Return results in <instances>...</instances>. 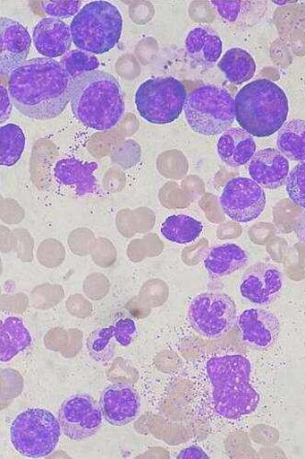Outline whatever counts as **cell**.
Instances as JSON below:
<instances>
[{
    "instance_id": "14",
    "label": "cell",
    "mask_w": 305,
    "mask_h": 459,
    "mask_svg": "<svg viewBox=\"0 0 305 459\" xmlns=\"http://www.w3.org/2000/svg\"><path fill=\"white\" fill-rule=\"evenodd\" d=\"M99 406L105 419L114 426L132 422L140 417L141 411L139 393L123 383L106 387L100 396Z\"/></svg>"
},
{
    "instance_id": "13",
    "label": "cell",
    "mask_w": 305,
    "mask_h": 459,
    "mask_svg": "<svg viewBox=\"0 0 305 459\" xmlns=\"http://www.w3.org/2000/svg\"><path fill=\"white\" fill-rule=\"evenodd\" d=\"M284 287V277L278 268L267 264H258L250 268L241 282L242 297L258 306L273 303Z\"/></svg>"
},
{
    "instance_id": "6",
    "label": "cell",
    "mask_w": 305,
    "mask_h": 459,
    "mask_svg": "<svg viewBox=\"0 0 305 459\" xmlns=\"http://www.w3.org/2000/svg\"><path fill=\"white\" fill-rule=\"evenodd\" d=\"M187 122L202 136L225 134L235 119L234 101L225 89L205 85L194 90L184 107Z\"/></svg>"
},
{
    "instance_id": "34",
    "label": "cell",
    "mask_w": 305,
    "mask_h": 459,
    "mask_svg": "<svg viewBox=\"0 0 305 459\" xmlns=\"http://www.w3.org/2000/svg\"><path fill=\"white\" fill-rule=\"evenodd\" d=\"M178 458H209V455L200 447L191 446L182 450L177 456Z\"/></svg>"
},
{
    "instance_id": "31",
    "label": "cell",
    "mask_w": 305,
    "mask_h": 459,
    "mask_svg": "<svg viewBox=\"0 0 305 459\" xmlns=\"http://www.w3.org/2000/svg\"><path fill=\"white\" fill-rule=\"evenodd\" d=\"M114 326L115 341L123 347L129 346L137 336V325L131 318L120 319Z\"/></svg>"
},
{
    "instance_id": "1",
    "label": "cell",
    "mask_w": 305,
    "mask_h": 459,
    "mask_svg": "<svg viewBox=\"0 0 305 459\" xmlns=\"http://www.w3.org/2000/svg\"><path fill=\"white\" fill-rule=\"evenodd\" d=\"M74 81L60 62L48 57L28 60L9 79L14 107L36 120L61 115L72 101Z\"/></svg>"
},
{
    "instance_id": "26",
    "label": "cell",
    "mask_w": 305,
    "mask_h": 459,
    "mask_svg": "<svg viewBox=\"0 0 305 459\" xmlns=\"http://www.w3.org/2000/svg\"><path fill=\"white\" fill-rule=\"evenodd\" d=\"M25 135L15 124L0 127V163L3 167H13L21 159L25 148Z\"/></svg>"
},
{
    "instance_id": "21",
    "label": "cell",
    "mask_w": 305,
    "mask_h": 459,
    "mask_svg": "<svg viewBox=\"0 0 305 459\" xmlns=\"http://www.w3.org/2000/svg\"><path fill=\"white\" fill-rule=\"evenodd\" d=\"M249 261L247 252L235 244H224L212 248L203 264L212 278L228 276L243 268Z\"/></svg>"
},
{
    "instance_id": "23",
    "label": "cell",
    "mask_w": 305,
    "mask_h": 459,
    "mask_svg": "<svg viewBox=\"0 0 305 459\" xmlns=\"http://www.w3.org/2000/svg\"><path fill=\"white\" fill-rule=\"evenodd\" d=\"M218 68L231 83L241 85L254 77L257 65L248 51L234 48L224 55L218 63Z\"/></svg>"
},
{
    "instance_id": "7",
    "label": "cell",
    "mask_w": 305,
    "mask_h": 459,
    "mask_svg": "<svg viewBox=\"0 0 305 459\" xmlns=\"http://www.w3.org/2000/svg\"><path fill=\"white\" fill-rule=\"evenodd\" d=\"M59 420L49 411L31 408L20 413L11 426V441L16 451L30 458L52 454L60 438Z\"/></svg>"
},
{
    "instance_id": "15",
    "label": "cell",
    "mask_w": 305,
    "mask_h": 459,
    "mask_svg": "<svg viewBox=\"0 0 305 459\" xmlns=\"http://www.w3.org/2000/svg\"><path fill=\"white\" fill-rule=\"evenodd\" d=\"M239 330L246 345L257 351H265L277 342L281 325L275 314L253 308L241 315Z\"/></svg>"
},
{
    "instance_id": "16",
    "label": "cell",
    "mask_w": 305,
    "mask_h": 459,
    "mask_svg": "<svg viewBox=\"0 0 305 459\" xmlns=\"http://www.w3.org/2000/svg\"><path fill=\"white\" fill-rule=\"evenodd\" d=\"M288 159L278 150L264 149L253 156L249 171L261 187L277 189L286 184L289 177Z\"/></svg>"
},
{
    "instance_id": "12",
    "label": "cell",
    "mask_w": 305,
    "mask_h": 459,
    "mask_svg": "<svg viewBox=\"0 0 305 459\" xmlns=\"http://www.w3.org/2000/svg\"><path fill=\"white\" fill-rule=\"evenodd\" d=\"M31 39L27 29L9 18L0 19V74H12L27 62Z\"/></svg>"
},
{
    "instance_id": "4",
    "label": "cell",
    "mask_w": 305,
    "mask_h": 459,
    "mask_svg": "<svg viewBox=\"0 0 305 459\" xmlns=\"http://www.w3.org/2000/svg\"><path fill=\"white\" fill-rule=\"evenodd\" d=\"M235 119L258 138L274 135L287 120L289 103L284 91L274 82L262 79L249 83L236 94Z\"/></svg>"
},
{
    "instance_id": "24",
    "label": "cell",
    "mask_w": 305,
    "mask_h": 459,
    "mask_svg": "<svg viewBox=\"0 0 305 459\" xmlns=\"http://www.w3.org/2000/svg\"><path fill=\"white\" fill-rule=\"evenodd\" d=\"M160 231L166 240L186 245L195 241L200 236L203 225L188 215H173L163 222Z\"/></svg>"
},
{
    "instance_id": "32",
    "label": "cell",
    "mask_w": 305,
    "mask_h": 459,
    "mask_svg": "<svg viewBox=\"0 0 305 459\" xmlns=\"http://www.w3.org/2000/svg\"><path fill=\"white\" fill-rule=\"evenodd\" d=\"M219 14L229 22L239 18L243 4L241 2H212Z\"/></svg>"
},
{
    "instance_id": "2",
    "label": "cell",
    "mask_w": 305,
    "mask_h": 459,
    "mask_svg": "<svg viewBox=\"0 0 305 459\" xmlns=\"http://www.w3.org/2000/svg\"><path fill=\"white\" fill-rule=\"evenodd\" d=\"M208 377L214 387L216 412L230 420L247 416L256 411L259 396L250 385L251 365L241 354L211 358L208 363Z\"/></svg>"
},
{
    "instance_id": "29",
    "label": "cell",
    "mask_w": 305,
    "mask_h": 459,
    "mask_svg": "<svg viewBox=\"0 0 305 459\" xmlns=\"http://www.w3.org/2000/svg\"><path fill=\"white\" fill-rule=\"evenodd\" d=\"M286 189L292 202L305 209V160L298 163L289 174Z\"/></svg>"
},
{
    "instance_id": "30",
    "label": "cell",
    "mask_w": 305,
    "mask_h": 459,
    "mask_svg": "<svg viewBox=\"0 0 305 459\" xmlns=\"http://www.w3.org/2000/svg\"><path fill=\"white\" fill-rule=\"evenodd\" d=\"M81 2H44L42 10L52 18H70L79 13Z\"/></svg>"
},
{
    "instance_id": "22",
    "label": "cell",
    "mask_w": 305,
    "mask_h": 459,
    "mask_svg": "<svg viewBox=\"0 0 305 459\" xmlns=\"http://www.w3.org/2000/svg\"><path fill=\"white\" fill-rule=\"evenodd\" d=\"M0 360L8 363L17 354L30 347L31 337L19 317L10 316L3 321L0 332Z\"/></svg>"
},
{
    "instance_id": "20",
    "label": "cell",
    "mask_w": 305,
    "mask_h": 459,
    "mask_svg": "<svg viewBox=\"0 0 305 459\" xmlns=\"http://www.w3.org/2000/svg\"><path fill=\"white\" fill-rule=\"evenodd\" d=\"M187 56L202 67H211L223 51L220 37L207 27H197L190 31L185 42Z\"/></svg>"
},
{
    "instance_id": "8",
    "label": "cell",
    "mask_w": 305,
    "mask_h": 459,
    "mask_svg": "<svg viewBox=\"0 0 305 459\" xmlns=\"http://www.w3.org/2000/svg\"><path fill=\"white\" fill-rule=\"evenodd\" d=\"M184 84L174 77L150 79L135 93V105L147 121L165 125L179 118L187 100Z\"/></svg>"
},
{
    "instance_id": "28",
    "label": "cell",
    "mask_w": 305,
    "mask_h": 459,
    "mask_svg": "<svg viewBox=\"0 0 305 459\" xmlns=\"http://www.w3.org/2000/svg\"><path fill=\"white\" fill-rule=\"evenodd\" d=\"M60 64L75 82L85 74L95 72L99 65L98 59L91 53L72 50L64 54Z\"/></svg>"
},
{
    "instance_id": "33",
    "label": "cell",
    "mask_w": 305,
    "mask_h": 459,
    "mask_svg": "<svg viewBox=\"0 0 305 459\" xmlns=\"http://www.w3.org/2000/svg\"><path fill=\"white\" fill-rule=\"evenodd\" d=\"M0 92H2V96H0V100H2V124L7 121L11 116L13 105L11 103L12 98L8 90L4 86H0Z\"/></svg>"
},
{
    "instance_id": "17",
    "label": "cell",
    "mask_w": 305,
    "mask_h": 459,
    "mask_svg": "<svg viewBox=\"0 0 305 459\" xmlns=\"http://www.w3.org/2000/svg\"><path fill=\"white\" fill-rule=\"evenodd\" d=\"M38 51L48 58L64 56L73 41L72 27L56 18L43 19L33 30Z\"/></svg>"
},
{
    "instance_id": "35",
    "label": "cell",
    "mask_w": 305,
    "mask_h": 459,
    "mask_svg": "<svg viewBox=\"0 0 305 459\" xmlns=\"http://www.w3.org/2000/svg\"><path fill=\"white\" fill-rule=\"evenodd\" d=\"M301 237H302V239L305 242V222L303 223V225L301 227Z\"/></svg>"
},
{
    "instance_id": "11",
    "label": "cell",
    "mask_w": 305,
    "mask_h": 459,
    "mask_svg": "<svg viewBox=\"0 0 305 459\" xmlns=\"http://www.w3.org/2000/svg\"><path fill=\"white\" fill-rule=\"evenodd\" d=\"M103 417L100 406L87 394H77L65 400L58 413L63 434L74 441L93 437L99 430Z\"/></svg>"
},
{
    "instance_id": "27",
    "label": "cell",
    "mask_w": 305,
    "mask_h": 459,
    "mask_svg": "<svg viewBox=\"0 0 305 459\" xmlns=\"http://www.w3.org/2000/svg\"><path fill=\"white\" fill-rule=\"evenodd\" d=\"M114 326L104 327L93 332L87 340V349L90 357L98 363H107L114 356L112 339Z\"/></svg>"
},
{
    "instance_id": "19",
    "label": "cell",
    "mask_w": 305,
    "mask_h": 459,
    "mask_svg": "<svg viewBox=\"0 0 305 459\" xmlns=\"http://www.w3.org/2000/svg\"><path fill=\"white\" fill-rule=\"evenodd\" d=\"M217 152L226 166L240 168L247 165L255 155L256 143L242 127L230 128L219 139Z\"/></svg>"
},
{
    "instance_id": "3",
    "label": "cell",
    "mask_w": 305,
    "mask_h": 459,
    "mask_svg": "<svg viewBox=\"0 0 305 459\" xmlns=\"http://www.w3.org/2000/svg\"><path fill=\"white\" fill-rule=\"evenodd\" d=\"M72 108L84 126L96 130L111 129L125 111L123 89L108 73L85 74L74 82Z\"/></svg>"
},
{
    "instance_id": "5",
    "label": "cell",
    "mask_w": 305,
    "mask_h": 459,
    "mask_svg": "<svg viewBox=\"0 0 305 459\" xmlns=\"http://www.w3.org/2000/svg\"><path fill=\"white\" fill-rule=\"evenodd\" d=\"M123 25V16L112 4H88L72 22L73 42L80 50L93 55L108 53L118 44Z\"/></svg>"
},
{
    "instance_id": "18",
    "label": "cell",
    "mask_w": 305,
    "mask_h": 459,
    "mask_svg": "<svg viewBox=\"0 0 305 459\" xmlns=\"http://www.w3.org/2000/svg\"><path fill=\"white\" fill-rule=\"evenodd\" d=\"M97 162H84L77 159H63L55 167V178L64 186H74L79 195L96 193L97 184L94 173Z\"/></svg>"
},
{
    "instance_id": "10",
    "label": "cell",
    "mask_w": 305,
    "mask_h": 459,
    "mask_svg": "<svg viewBox=\"0 0 305 459\" xmlns=\"http://www.w3.org/2000/svg\"><path fill=\"white\" fill-rule=\"evenodd\" d=\"M220 204L231 220L247 223L258 218L264 212L266 195L253 179L237 178L229 181L224 188Z\"/></svg>"
},
{
    "instance_id": "25",
    "label": "cell",
    "mask_w": 305,
    "mask_h": 459,
    "mask_svg": "<svg viewBox=\"0 0 305 459\" xmlns=\"http://www.w3.org/2000/svg\"><path fill=\"white\" fill-rule=\"evenodd\" d=\"M279 151L292 160H305V121L294 119L284 125L277 140Z\"/></svg>"
},
{
    "instance_id": "9",
    "label": "cell",
    "mask_w": 305,
    "mask_h": 459,
    "mask_svg": "<svg viewBox=\"0 0 305 459\" xmlns=\"http://www.w3.org/2000/svg\"><path fill=\"white\" fill-rule=\"evenodd\" d=\"M237 316L233 300L226 293H200L191 303L188 319L192 329L200 336L218 339L227 334Z\"/></svg>"
}]
</instances>
